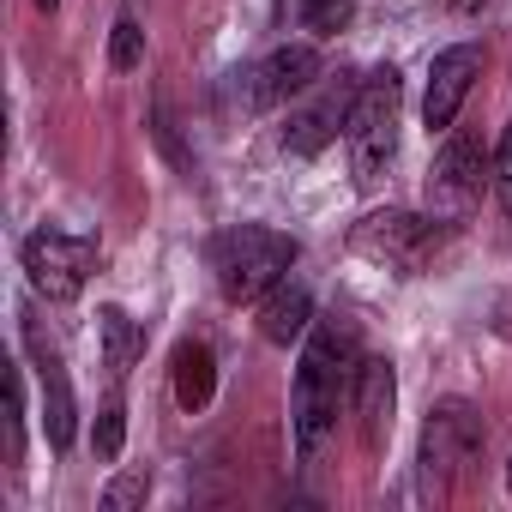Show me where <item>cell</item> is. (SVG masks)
I'll return each instance as SVG.
<instances>
[{
	"instance_id": "ac0fdd59",
	"label": "cell",
	"mask_w": 512,
	"mask_h": 512,
	"mask_svg": "<svg viewBox=\"0 0 512 512\" xmlns=\"http://www.w3.org/2000/svg\"><path fill=\"white\" fill-rule=\"evenodd\" d=\"M7 452L13 458L25 452V386H19V374L7 380Z\"/></svg>"
},
{
	"instance_id": "7c38bea8",
	"label": "cell",
	"mask_w": 512,
	"mask_h": 512,
	"mask_svg": "<svg viewBox=\"0 0 512 512\" xmlns=\"http://www.w3.org/2000/svg\"><path fill=\"white\" fill-rule=\"evenodd\" d=\"M31 362H37V380H43V428H49V446H73V422H79V404H73V386H67V368L61 356L43 344V332L31 326Z\"/></svg>"
},
{
	"instance_id": "d6986e66",
	"label": "cell",
	"mask_w": 512,
	"mask_h": 512,
	"mask_svg": "<svg viewBox=\"0 0 512 512\" xmlns=\"http://www.w3.org/2000/svg\"><path fill=\"white\" fill-rule=\"evenodd\" d=\"M145 488H151V476H145V470H127V476H115V482L103 488V512H121V506H133Z\"/></svg>"
},
{
	"instance_id": "9a60e30c",
	"label": "cell",
	"mask_w": 512,
	"mask_h": 512,
	"mask_svg": "<svg viewBox=\"0 0 512 512\" xmlns=\"http://www.w3.org/2000/svg\"><path fill=\"white\" fill-rule=\"evenodd\" d=\"M97 332H103V368H109V380H121V374L139 362L145 332H139L121 308H103V314H97Z\"/></svg>"
},
{
	"instance_id": "603a6c76",
	"label": "cell",
	"mask_w": 512,
	"mask_h": 512,
	"mask_svg": "<svg viewBox=\"0 0 512 512\" xmlns=\"http://www.w3.org/2000/svg\"><path fill=\"white\" fill-rule=\"evenodd\" d=\"M296 7H308V13H314V7H320V0H296Z\"/></svg>"
},
{
	"instance_id": "4fadbf2b",
	"label": "cell",
	"mask_w": 512,
	"mask_h": 512,
	"mask_svg": "<svg viewBox=\"0 0 512 512\" xmlns=\"http://www.w3.org/2000/svg\"><path fill=\"white\" fill-rule=\"evenodd\" d=\"M260 332H266L272 344L308 338V332H314V296H308V284L284 278L278 290H266V296H260Z\"/></svg>"
},
{
	"instance_id": "277c9868",
	"label": "cell",
	"mask_w": 512,
	"mask_h": 512,
	"mask_svg": "<svg viewBox=\"0 0 512 512\" xmlns=\"http://www.w3.org/2000/svg\"><path fill=\"white\" fill-rule=\"evenodd\" d=\"M476 458H482V416L464 398H446L440 410H428V428H422V494L446 500L470 476Z\"/></svg>"
},
{
	"instance_id": "5b68a950",
	"label": "cell",
	"mask_w": 512,
	"mask_h": 512,
	"mask_svg": "<svg viewBox=\"0 0 512 512\" xmlns=\"http://www.w3.org/2000/svg\"><path fill=\"white\" fill-rule=\"evenodd\" d=\"M19 260H25V278L43 302H79L91 272H97V241L67 235V229H37V235H25Z\"/></svg>"
},
{
	"instance_id": "ba28073f",
	"label": "cell",
	"mask_w": 512,
	"mask_h": 512,
	"mask_svg": "<svg viewBox=\"0 0 512 512\" xmlns=\"http://www.w3.org/2000/svg\"><path fill=\"white\" fill-rule=\"evenodd\" d=\"M476 199H482V145H476V133H452L446 151L434 157L428 205H434L440 223H452V217H464Z\"/></svg>"
},
{
	"instance_id": "5bb4252c",
	"label": "cell",
	"mask_w": 512,
	"mask_h": 512,
	"mask_svg": "<svg viewBox=\"0 0 512 512\" xmlns=\"http://www.w3.org/2000/svg\"><path fill=\"white\" fill-rule=\"evenodd\" d=\"M217 392V362L205 344H181L175 350V404L181 410H205Z\"/></svg>"
},
{
	"instance_id": "3957f363",
	"label": "cell",
	"mask_w": 512,
	"mask_h": 512,
	"mask_svg": "<svg viewBox=\"0 0 512 512\" xmlns=\"http://www.w3.org/2000/svg\"><path fill=\"white\" fill-rule=\"evenodd\" d=\"M344 139H350V175H356V187H374L392 169V157H398V73L392 67H380V73L362 79Z\"/></svg>"
},
{
	"instance_id": "cb8c5ba5",
	"label": "cell",
	"mask_w": 512,
	"mask_h": 512,
	"mask_svg": "<svg viewBox=\"0 0 512 512\" xmlns=\"http://www.w3.org/2000/svg\"><path fill=\"white\" fill-rule=\"evenodd\" d=\"M506 488H512V464H506Z\"/></svg>"
},
{
	"instance_id": "6da1fadb",
	"label": "cell",
	"mask_w": 512,
	"mask_h": 512,
	"mask_svg": "<svg viewBox=\"0 0 512 512\" xmlns=\"http://www.w3.org/2000/svg\"><path fill=\"white\" fill-rule=\"evenodd\" d=\"M356 374H362V344L350 320H314L302 362H296V392H290V422H296V458L314 464L326 434L338 428V410L356 398Z\"/></svg>"
},
{
	"instance_id": "52a82bcc",
	"label": "cell",
	"mask_w": 512,
	"mask_h": 512,
	"mask_svg": "<svg viewBox=\"0 0 512 512\" xmlns=\"http://www.w3.org/2000/svg\"><path fill=\"white\" fill-rule=\"evenodd\" d=\"M320 79H326V67H320V49H314V43L272 49L266 61H253L247 73H235V85H241V103H247V109H278V103H290V97L314 91Z\"/></svg>"
},
{
	"instance_id": "9c48e42d",
	"label": "cell",
	"mask_w": 512,
	"mask_h": 512,
	"mask_svg": "<svg viewBox=\"0 0 512 512\" xmlns=\"http://www.w3.org/2000/svg\"><path fill=\"white\" fill-rule=\"evenodd\" d=\"M476 79H482V49L458 43V49L434 55V67H428V97H422L428 133H452V121H458V109H464V97H470Z\"/></svg>"
},
{
	"instance_id": "2e32d148",
	"label": "cell",
	"mask_w": 512,
	"mask_h": 512,
	"mask_svg": "<svg viewBox=\"0 0 512 512\" xmlns=\"http://www.w3.org/2000/svg\"><path fill=\"white\" fill-rule=\"evenodd\" d=\"M145 61V31L133 19H115V43H109V67L115 73H133Z\"/></svg>"
},
{
	"instance_id": "7402d4cb",
	"label": "cell",
	"mask_w": 512,
	"mask_h": 512,
	"mask_svg": "<svg viewBox=\"0 0 512 512\" xmlns=\"http://www.w3.org/2000/svg\"><path fill=\"white\" fill-rule=\"evenodd\" d=\"M37 7H43V13H55V7H61V0H37Z\"/></svg>"
},
{
	"instance_id": "30bf717a",
	"label": "cell",
	"mask_w": 512,
	"mask_h": 512,
	"mask_svg": "<svg viewBox=\"0 0 512 512\" xmlns=\"http://www.w3.org/2000/svg\"><path fill=\"white\" fill-rule=\"evenodd\" d=\"M356 91L362 85H326L308 109H296L290 115V127H284V151L290 157H320L332 139H338V127H350V109H356Z\"/></svg>"
},
{
	"instance_id": "8992f818",
	"label": "cell",
	"mask_w": 512,
	"mask_h": 512,
	"mask_svg": "<svg viewBox=\"0 0 512 512\" xmlns=\"http://www.w3.org/2000/svg\"><path fill=\"white\" fill-rule=\"evenodd\" d=\"M440 217H416V211H368L356 229H350V247L362 260L386 266V272H422L428 253L440 247Z\"/></svg>"
},
{
	"instance_id": "44dd1931",
	"label": "cell",
	"mask_w": 512,
	"mask_h": 512,
	"mask_svg": "<svg viewBox=\"0 0 512 512\" xmlns=\"http://www.w3.org/2000/svg\"><path fill=\"white\" fill-rule=\"evenodd\" d=\"M452 13H476V7H488V0H446Z\"/></svg>"
},
{
	"instance_id": "8fae6325",
	"label": "cell",
	"mask_w": 512,
	"mask_h": 512,
	"mask_svg": "<svg viewBox=\"0 0 512 512\" xmlns=\"http://www.w3.org/2000/svg\"><path fill=\"white\" fill-rule=\"evenodd\" d=\"M356 422H362V446L380 452V440L392 434V410H398V374L386 356H362V374H356Z\"/></svg>"
},
{
	"instance_id": "7a4b0ae2",
	"label": "cell",
	"mask_w": 512,
	"mask_h": 512,
	"mask_svg": "<svg viewBox=\"0 0 512 512\" xmlns=\"http://www.w3.org/2000/svg\"><path fill=\"white\" fill-rule=\"evenodd\" d=\"M296 235L272 229V223H235L223 235H211V278L223 302H260L266 290H278L296 266Z\"/></svg>"
},
{
	"instance_id": "e0dca14e",
	"label": "cell",
	"mask_w": 512,
	"mask_h": 512,
	"mask_svg": "<svg viewBox=\"0 0 512 512\" xmlns=\"http://www.w3.org/2000/svg\"><path fill=\"white\" fill-rule=\"evenodd\" d=\"M121 440H127V410H121V404H109V410L97 416V458H103V464H115V458H121Z\"/></svg>"
},
{
	"instance_id": "ffe728a7",
	"label": "cell",
	"mask_w": 512,
	"mask_h": 512,
	"mask_svg": "<svg viewBox=\"0 0 512 512\" xmlns=\"http://www.w3.org/2000/svg\"><path fill=\"white\" fill-rule=\"evenodd\" d=\"M494 199H500V211L512 217V127H506V139H500V151H494Z\"/></svg>"
}]
</instances>
